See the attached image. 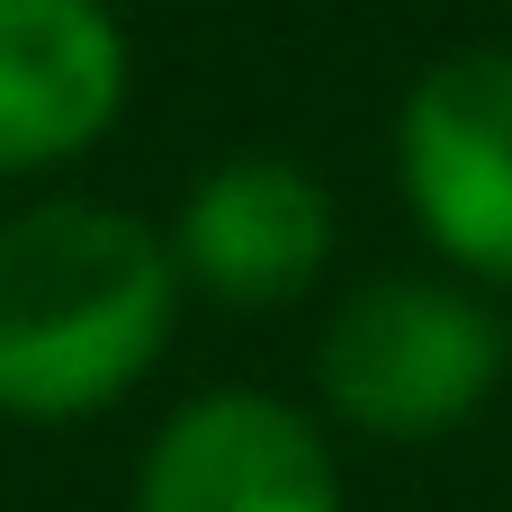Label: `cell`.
Returning a JSON list of instances; mask_svg holds the SVG:
<instances>
[{"instance_id":"6da1fadb","label":"cell","mask_w":512,"mask_h":512,"mask_svg":"<svg viewBox=\"0 0 512 512\" xmlns=\"http://www.w3.org/2000/svg\"><path fill=\"white\" fill-rule=\"evenodd\" d=\"M180 306V261L117 207L54 198L0 225V414L72 423L117 405Z\"/></svg>"},{"instance_id":"7a4b0ae2","label":"cell","mask_w":512,"mask_h":512,"mask_svg":"<svg viewBox=\"0 0 512 512\" xmlns=\"http://www.w3.org/2000/svg\"><path fill=\"white\" fill-rule=\"evenodd\" d=\"M495 369H504V324L432 279H387L351 297L324 333V396L387 441L450 432L459 414L486 405Z\"/></svg>"},{"instance_id":"3957f363","label":"cell","mask_w":512,"mask_h":512,"mask_svg":"<svg viewBox=\"0 0 512 512\" xmlns=\"http://www.w3.org/2000/svg\"><path fill=\"white\" fill-rule=\"evenodd\" d=\"M396 162L432 243L486 279H512V54L432 63L405 99Z\"/></svg>"},{"instance_id":"277c9868","label":"cell","mask_w":512,"mask_h":512,"mask_svg":"<svg viewBox=\"0 0 512 512\" xmlns=\"http://www.w3.org/2000/svg\"><path fill=\"white\" fill-rule=\"evenodd\" d=\"M135 512H342V486L306 414L270 396H198L162 423Z\"/></svg>"},{"instance_id":"5b68a950","label":"cell","mask_w":512,"mask_h":512,"mask_svg":"<svg viewBox=\"0 0 512 512\" xmlns=\"http://www.w3.org/2000/svg\"><path fill=\"white\" fill-rule=\"evenodd\" d=\"M126 99V36L99 0H0V171L72 162Z\"/></svg>"},{"instance_id":"8992f818","label":"cell","mask_w":512,"mask_h":512,"mask_svg":"<svg viewBox=\"0 0 512 512\" xmlns=\"http://www.w3.org/2000/svg\"><path fill=\"white\" fill-rule=\"evenodd\" d=\"M333 252V198L270 153H243L189 189L180 216V270L216 288L225 306H288Z\"/></svg>"}]
</instances>
